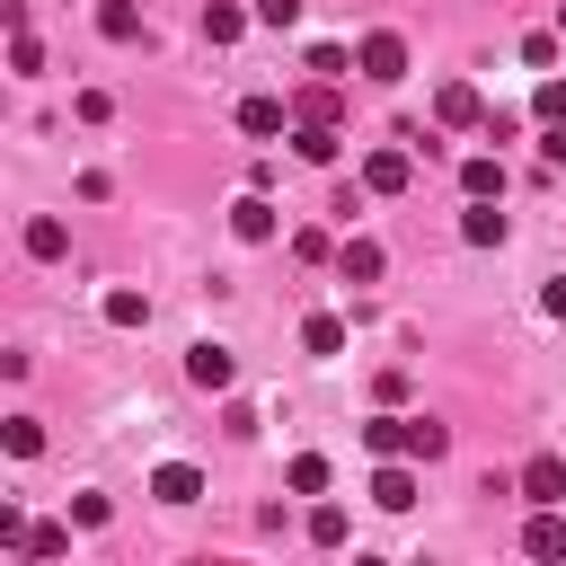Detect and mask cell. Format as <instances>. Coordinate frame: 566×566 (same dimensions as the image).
I'll use <instances>...</instances> for the list:
<instances>
[{
	"mask_svg": "<svg viewBox=\"0 0 566 566\" xmlns=\"http://www.w3.org/2000/svg\"><path fill=\"white\" fill-rule=\"evenodd\" d=\"M513 486H522V504H566V460H557V451H539Z\"/></svg>",
	"mask_w": 566,
	"mask_h": 566,
	"instance_id": "obj_5",
	"label": "cell"
},
{
	"mask_svg": "<svg viewBox=\"0 0 566 566\" xmlns=\"http://www.w3.org/2000/svg\"><path fill=\"white\" fill-rule=\"evenodd\" d=\"M363 451L371 460H407V416H371L363 424Z\"/></svg>",
	"mask_w": 566,
	"mask_h": 566,
	"instance_id": "obj_16",
	"label": "cell"
},
{
	"mask_svg": "<svg viewBox=\"0 0 566 566\" xmlns=\"http://www.w3.org/2000/svg\"><path fill=\"white\" fill-rule=\"evenodd\" d=\"M460 239H469V248H504V212H495V195H469V212H460Z\"/></svg>",
	"mask_w": 566,
	"mask_h": 566,
	"instance_id": "obj_9",
	"label": "cell"
},
{
	"mask_svg": "<svg viewBox=\"0 0 566 566\" xmlns=\"http://www.w3.org/2000/svg\"><path fill=\"white\" fill-rule=\"evenodd\" d=\"M433 124H451V133H469V124H486V106H478V88H469V80H442V88H433Z\"/></svg>",
	"mask_w": 566,
	"mask_h": 566,
	"instance_id": "obj_4",
	"label": "cell"
},
{
	"mask_svg": "<svg viewBox=\"0 0 566 566\" xmlns=\"http://www.w3.org/2000/svg\"><path fill=\"white\" fill-rule=\"evenodd\" d=\"M9 71H18V80H35V71H44V44H35V35H27V27H18V35H9Z\"/></svg>",
	"mask_w": 566,
	"mask_h": 566,
	"instance_id": "obj_28",
	"label": "cell"
},
{
	"mask_svg": "<svg viewBox=\"0 0 566 566\" xmlns=\"http://www.w3.org/2000/svg\"><path fill=\"white\" fill-rule=\"evenodd\" d=\"M539 310H548V318H566V274H548V292H539Z\"/></svg>",
	"mask_w": 566,
	"mask_h": 566,
	"instance_id": "obj_33",
	"label": "cell"
},
{
	"mask_svg": "<svg viewBox=\"0 0 566 566\" xmlns=\"http://www.w3.org/2000/svg\"><path fill=\"white\" fill-rule=\"evenodd\" d=\"M230 230H239V239H248V248H265V239H274V230H283V212H274V203H265V186H248V195H239V203H230Z\"/></svg>",
	"mask_w": 566,
	"mask_h": 566,
	"instance_id": "obj_3",
	"label": "cell"
},
{
	"mask_svg": "<svg viewBox=\"0 0 566 566\" xmlns=\"http://www.w3.org/2000/svg\"><path fill=\"white\" fill-rule=\"evenodd\" d=\"M522 548H531V557H566V504H531Z\"/></svg>",
	"mask_w": 566,
	"mask_h": 566,
	"instance_id": "obj_6",
	"label": "cell"
},
{
	"mask_svg": "<svg viewBox=\"0 0 566 566\" xmlns=\"http://www.w3.org/2000/svg\"><path fill=\"white\" fill-rule=\"evenodd\" d=\"M230 371H239V363H230L221 345H195V354H186V380H195V389H230Z\"/></svg>",
	"mask_w": 566,
	"mask_h": 566,
	"instance_id": "obj_15",
	"label": "cell"
},
{
	"mask_svg": "<svg viewBox=\"0 0 566 566\" xmlns=\"http://www.w3.org/2000/svg\"><path fill=\"white\" fill-rule=\"evenodd\" d=\"M460 195H504V159L495 150H469L460 159Z\"/></svg>",
	"mask_w": 566,
	"mask_h": 566,
	"instance_id": "obj_14",
	"label": "cell"
},
{
	"mask_svg": "<svg viewBox=\"0 0 566 566\" xmlns=\"http://www.w3.org/2000/svg\"><path fill=\"white\" fill-rule=\"evenodd\" d=\"M106 318H115V327H142V318H150V292L115 283V292H106Z\"/></svg>",
	"mask_w": 566,
	"mask_h": 566,
	"instance_id": "obj_23",
	"label": "cell"
},
{
	"mask_svg": "<svg viewBox=\"0 0 566 566\" xmlns=\"http://www.w3.org/2000/svg\"><path fill=\"white\" fill-rule=\"evenodd\" d=\"M62 548H71V531H62V522H27V539H18V557H35V566H53Z\"/></svg>",
	"mask_w": 566,
	"mask_h": 566,
	"instance_id": "obj_20",
	"label": "cell"
},
{
	"mask_svg": "<svg viewBox=\"0 0 566 566\" xmlns=\"http://www.w3.org/2000/svg\"><path fill=\"white\" fill-rule=\"evenodd\" d=\"M327 478H336V469H327L318 451H301V460L283 469V486H292V495H327Z\"/></svg>",
	"mask_w": 566,
	"mask_h": 566,
	"instance_id": "obj_22",
	"label": "cell"
},
{
	"mask_svg": "<svg viewBox=\"0 0 566 566\" xmlns=\"http://www.w3.org/2000/svg\"><path fill=\"white\" fill-rule=\"evenodd\" d=\"M0 442H9L18 460H35V451H44V424H35V416H9V424H0Z\"/></svg>",
	"mask_w": 566,
	"mask_h": 566,
	"instance_id": "obj_26",
	"label": "cell"
},
{
	"mask_svg": "<svg viewBox=\"0 0 566 566\" xmlns=\"http://www.w3.org/2000/svg\"><path fill=\"white\" fill-rule=\"evenodd\" d=\"M539 159H548V168H566V124H539Z\"/></svg>",
	"mask_w": 566,
	"mask_h": 566,
	"instance_id": "obj_32",
	"label": "cell"
},
{
	"mask_svg": "<svg viewBox=\"0 0 566 566\" xmlns=\"http://www.w3.org/2000/svg\"><path fill=\"white\" fill-rule=\"evenodd\" d=\"M336 265H345V283H380V274H389L380 239H345V248H336Z\"/></svg>",
	"mask_w": 566,
	"mask_h": 566,
	"instance_id": "obj_12",
	"label": "cell"
},
{
	"mask_svg": "<svg viewBox=\"0 0 566 566\" xmlns=\"http://www.w3.org/2000/svg\"><path fill=\"white\" fill-rule=\"evenodd\" d=\"M150 495H159V504H195V495H203V469H195V460H159V469H150Z\"/></svg>",
	"mask_w": 566,
	"mask_h": 566,
	"instance_id": "obj_8",
	"label": "cell"
},
{
	"mask_svg": "<svg viewBox=\"0 0 566 566\" xmlns=\"http://www.w3.org/2000/svg\"><path fill=\"white\" fill-rule=\"evenodd\" d=\"M248 27H256V9H239V0H212L203 9V44H239Z\"/></svg>",
	"mask_w": 566,
	"mask_h": 566,
	"instance_id": "obj_11",
	"label": "cell"
},
{
	"mask_svg": "<svg viewBox=\"0 0 566 566\" xmlns=\"http://www.w3.org/2000/svg\"><path fill=\"white\" fill-rule=\"evenodd\" d=\"M301 71H310V80H345V71H354V53H345V44H310V62H301Z\"/></svg>",
	"mask_w": 566,
	"mask_h": 566,
	"instance_id": "obj_25",
	"label": "cell"
},
{
	"mask_svg": "<svg viewBox=\"0 0 566 566\" xmlns=\"http://www.w3.org/2000/svg\"><path fill=\"white\" fill-rule=\"evenodd\" d=\"M407 177H416V150L407 142H380L363 159V195H407Z\"/></svg>",
	"mask_w": 566,
	"mask_h": 566,
	"instance_id": "obj_2",
	"label": "cell"
},
{
	"mask_svg": "<svg viewBox=\"0 0 566 566\" xmlns=\"http://www.w3.org/2000/svg\"><path fill=\"white\" fill-rule=\"evenodd\" d=\"M301 354H345V318L310 310V318H301Z\"/></svg>",
	"mask_w": 566,
	"mask_h": 566,
	"instance_id": "obj_18",
	"label": "cell"
},
{
	"mask_svg": "<svg viewBox=\"0 0 566 566\" xmlns=\"http://www.w3.org/2000/svg\"><path fill=\"white\" fill-rule=\"evenodd\" d=\"M371 504H380V513H407V504H416V469H407V460H380V478H371Z\"/></svg>",
	"mask_w": 566,
	"mask_h": 566,
	"instance_id": "obj_10",
	"label": "cell"
},
{
	"mask_svg": "<svg viewBox=\"0 0 566 566\" xmlns=\"http://www.w3.org/2000/svg\"><path fill=\"white\" fill-rule=\"evenodd\" d=\"M27 256H44V265H53V256H71V230H62L53 212H35V221H27Z\"/></svg>",
	"mask_w": 566,
	"mask_h": 566,
	"instance_id": "obj_17",
	"label": "cell"
},
{
	"mask_svg": "<svg viewBox=\"0 0 566 566\" xmlns=\"http://www.w3.org/2000/svg\"><path fill=\"white\" fill-rule=\"evenodd\" d=\"M248 9H256V27H292L301 18V0H248Z\"/></svg>",
	"mask_w": 566,
	"mask_h": 566,
	"instance_id": "obj_31",
	"label": "cell"
},
{
	"mask_svg": "<svg viewBox=\"0 0 566 566\" xmlns=\"http://www.w3.org/2000/svg\"><path fill=\"white\" fill-rule=\"evenodd\" d=\"M354 71H363V80H380V88H389V80H407V35L371 27V35L354 44Z\"/></svg>",
	"mask_w": 566,
	"mask_h": 566,
	"instance_id": "obj_1",
	"label": "cell"
},
{
	"mask_svg": "<svg viewBox=\"0 0 566 566\" xmlns=\"http://www.w3.org/2000/svg\"><path fill=\"white\" fill-rule=\"evenodd\" d=\"M557 35H566V9H557Z\"/></svg>",
	"mask_w": 566,
	"mask_h": 566,
	"instance_id": "obj_34",
	"label": "cell"
},
{
	"mask_svg": "<svg viewBox=\"0 0 566 566\" xmlns=\"http://www.w3.org/2000/svg\"><path fill=\"white\" fill-rule=\"evenodd\" d=\"M97 35H106V44H133V35H142V9H133V0H97Z\"/></svg>",
	"mask_w": 566,
	"mask_h": 566,
	"instance_id": "obj_21",
	"label": "cell"
},
{
	"mask_svg": "<svg viewBox=\"0 0 566 566\" xmlns=\"http://www.w3.org/2000/svg\"><path fill=\"white\" fill-rule=\"evenodd\" d=\"M292 150H301L310 168H336V150H345V142H336V124H292Z\"/></svg>",
	"mask_w": 566,
	"mask_h": 566,
	"instance_id": "obj_13",
	"label": "cell"
},
{
	"mask_svg": "<svg viewBox=\"0 0 566 566\" xmlns=\"http://www.w3.org/2000/svg\"><path fill=\"white\" fill-rule=\"evenodd\" d=\"M451 451V424H433V416H407V460H442Z\"/></svg>",
	"mask_w": 566,
	"mask_h": 566,
	"instance_id": "obj_19",
	"label": "cell"
},
{
	"mask_svg": "<svg viewBox=\"0 0 566 566\" xmlns=\"http://www.w3.org/2000/svg\"><path fill=\"white\" fill-rule=\"evenodd\" d=\"M557 44H566V35H522V62H531V71H548V62H557Z\"/></svg>",
	"mask_w": 566,
	"mask_h": 566,
	"instance_id": "obj_29",
	"label": "cell"
},
{
	"mask_svg": "<svg viewBox=\"0 0 566 566\" xmlns=\"http://www.w3.org/2000/svg\"><path fill=\"white\" fill-rule=\"evenodd\" d=\"M106 513H115V504H106V495H71V522H80V531H97V522H106Z\"/></svg>",
	"mask_w": 566,
	"mask_h": 566,
	"instance_id": "obj_30",
	"label": "cell"
},
{
	"mask_svg": "<svg viewBox=\"0 0 566 566\" xmlns=\"http://www.w3.org/2000/svg\"><path fill=\"white\" fill-rule=\"evenodd\" d=\"M531 115H539V124H566V80H557V71L531 88Z\"/></svg>",
	"mask_w": 566,
	"mask_h": 566,
	"instance_id": "obj_27",
	"label": "cell"
},
{
	"mask_svg": "<svg viewBox=\"0 0 566 566\" xmlns=\"http://www.w3.org/2000/svg\"><path fill=\"white\" fill-rule=\"evenodd\" d=\"M239 133L248 142H274V133H292V106L283 97H239Z\"/></svg>",
	"mask_w": 566,
	"mask_h": 566,
	"instance_id": "obj_7",
	"label": "cell"
},
{
	"mask_svg": "<svg viewBox=\"0 0 566 566\" xmlns=\"http://www.w3.org/2000/svg\"><path fill=\"white\" fill-rule=\"evenodd\" d=\"M345 531H354L345 504H310V539H318V548H345Z\"/></svg>",
	"mask_w": 566,
	"mask_h": 566,
	"instance_id": "obj_24",
	"label": "cell"
}]
</instances>
